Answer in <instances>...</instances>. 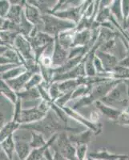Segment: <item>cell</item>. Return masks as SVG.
<instances>
[{
  "label": "cell",
  "instance_id": "1",
  "mask_svg": "<svg viewBox=\"0 0 129 160\" xmlns=\"http://www.w3.org/2000/svg\"><path fill=\"white\" fill-rule=\"evenodd\" d=\"M19 130L40 133L44 135L45 138H47V140L50 139L55 134L61 132L71 131L73 134L81 132L78 128H71L68 124L61 121L51 109L43 119L32 123L21 125Z\"/></svg>",
  "mask_w": 129,
  "mask_h": 160
},
{
  "label": "cell",
  "instance_id": "2",
  "mask_svg": "<svg viewBox=\"0 0 129 160\" xmlns=\"http://www.w3.org/2000/svg\"><path fill=\"white\" fill-rule=\"evenodd\" d=\"M100 101L105 105L123 111L129 106V90L127 85L122 81Z\"/></svg>",
  "mask_w": 129,
  "mask_h": 160
},
{
  "label": "cell",
  "instance_id": "3",
  "mask_svg": "<svg viewBox=\"0 0 129 160\" xmlns=\"http://www.w3.org/2000/svg\"><path fill=\"white\" fill-rule=\"evenodd\" d=\"M42 18L44 24L43 32L47 33L53 37L58 36L61 32L76 28V24L75 22L62 19L49 14L42 15Z\"/></svg>",
  "mask_w": 129,
  "mask_h": 160
},
{
  "label": "cell",
  "instance_id": "4",
  "mask_svg": "<svg viewBox=\"0 0 129 160\" xmlns=\"http://www.w3.org/2000/svg\"><path fill=\"white\" fill-rule=\"evenodd\" d=\"M50 111H51V102L42 99L39 104L34 108L23 109L22 115L20 117L18 123L23 125V124L38 122L39 120L43 119Z\"/></svg>",
  "mask_w": 129,
  "mask_h": 160
},
{
  "label": "cell",
  "instance_id": "5",
  "mask_svg": "<svg viewBox=\"0 0 129 160\" xmlns=\"http://www.w3.org/2000/svg\"><path fill=\"white\" fill-rule=\"evenodd\" d=\"M51 147L58 150L67 159L77 160L75 147L72 145V142L69 139V135H67L66 132L59 133L56 141Z\"/></svg>",
  "mask_w": 129,
  "mask_h": 160
},
{
  "label": "cell",
  "instance_id": "6",
  "mask_svg": "<svg viewBox=\"0 0 129 160\" xmlns=\"http://www.w3.org/2000/svg\"><path fill=\"white\" fill-rule=\"evenodd\" d=\"M91 1H84V2L80 7L59 11L52 14V15H55V16L62 18V19L71 21L77 25L80 19L84 16L86 10L88 8V6L91 4Z\"/></svg>",
  "mask_w": 129,
  "mask_h": 160
},
{
  "label": "cell",
  "instance_id": "7",
  "mask_svg": "<svg viewBox=\"0 0 129 160\" xmlns=\"http://www.w3.org/2000/svg\"><path fill=\"white\" fill-rule=\"evenodd\" d=\"M61 108L64 110V112L67 115V116L70 117V118H72L73 119H75V121L80 122V124H82V125L87 127V129H90L94 131L95 135H100L102 133L103 127H102L101 123H100V122L95 123V122H91V120L85 118L82 115H80L78 111H75V110H73L72 108H71L68 106H65V107H63Z\"/></svg>",
  "mask_w": 129,
  "mask_h": 160
},
{
  "label": "cell",
  "instance_id": "8",
  "mask_svg": "<svg viewBox=\"0 0 129 160\" xmlns=\"http://www.w3.org/2000/svg\"><path fill=\"white\" fill-rule=\"evenodd\" d=\"M14 48L16 50L17 52L23 58V59L26 61V64L28 62L35 61L34 51H33L31 42L27 37L19 34L15 39Z\"/></svg>",
  "mask_w": 129,
  "mask_h": 160
},
{
  "label": "cell",
  "instance_id": "9",
  "mask_svg": "<svg viewBox=\"0 0 129 160\" xmlns=\"http://www.w3.org/2000/svg\"><path fill=\"white\" fill-rule=\"evenodd\" d=\"M120 82H122V80L113 79L112 78L108 81H106V82H100V83L93 86L92 90L89 94L90 96L91 97L94 102L100 101L102 98H104Z\"/></svg>",
  "mask_w": 129,
  "mask_h": 160
},
{
  "label": "cell",
  "instance_id": "10",
  "mask_svg": "<svg viewBox=\"0 0 129 160\" xmlns=\"http://www.w3.org/2000/svg\"><path fill=\"white\" fill-rule=\"evenodd\" d=\"M23 12L27 19L35 26V28H37L39 31H44V24L42 18V13L36 7L29 3L28 1H26Z\"/></svg>",
  "mask_w": 129,
  "mask_h": 160
},
{
  "label": "cell",
  "instance_id": "11",
  "mask_svg": "<svg viewBox=\"0 0 129 160\" xmlns=\"http://www.w3.org/2000/svg\"><path fill=\"white\" fill-rule=\"evenodd\" d=\"M52 67L54 68H59L67 62L69 58V51L66 50L60 45L58 36L55 37V48L52 55Z\"/></svg>",
  "mask_w": 129,
  "mask_h": 160
},
{
  "label": "cell",
  "instance_id": "12",
  "mask_svg": "<svg viewBox=\"0 0 129 160\" xmlns=\"http://www.w3.org/2000/svg\"><path fill=\"white\" fill-rule=\"evenodd\" d=\"M84 76H87V75H86L85 65H84V61H82L81 63L79 64L77 67H75L71 71H68L67 73H64V74H62V75H55L54 78H53L52 83L55 82H64V81H67V80L78 79V78H82V77Z\"/></svg>",
  "mask_w": 129,
  "mask_h": 160
},
{
  "label": "cell",
  "instance_id": "13",
  "mask_svg": "<svg viewBox=\"0 0 129 160\" xmlns=\"http://www.w3.org/2000/svg\"><path fill=\"white\" fill-rule=\"evenodd\" d=\"M14 138L15 142V153L19 160H26L29 156L32 148L30 145V141L26 138H23L20 135L14 134Z\"/></svg>",
  "mask_w": 129,
  "mask_h": 160
},
{
  "label": "cell",
  "instance_id": "14",
  "mask_svg": "<svg viewBox=\"0 0 129 160\" xmlns=\"http://www.w3.org/2000/svg\"><path fill=\"white\" fill-rule=\"evenodd\" d=\"M95 55L100 58L104 70L107 73H112L115 68H116L120 62V60L117 57L109 53L100 51V50H97Z\"/></svg>",
  "mask_w": 129,
  "mask_h": 160
},
{
  "label": "cell",
  "instance_id": "15",
  "mask_svg": "<svg viewBox=\"0 0 129 160\" xmlns=\"http://www.w3.org/2000/svg\"><path fill=\"white\" fill-rule=\"evenodd\" d=\"M28 39L31 42L33 50L36 49V48H45V47L49 46L50 44L55 42V37L51 36L43 31L39 32L35 36L32 37V38H28Z\"/></svg>",
  "mask_w": 129,
  "mask_h": 160
},
{
  "label": "cell",
  "instance_id": "16",
  "mask_svg": "<svg viewBox=\"0 0 129 160\" xmlns=\"http://www.w3.org/2000/svg\"><path fill=\"white\" fill-rule=\"evenodd\" d=\"M88 157L96 160H127L128 155H120V154H114L111 153L106 148H103L99 151L90 153Z\"/></svg>",
  "mask_w": 129,
  "mask_h": 160
},
{
  "label": "cell",
  "instance_id": "17",
  "mask_svg": "<svg viewBox=\"0 0 129 160\" xmlns=\"http://www.w3.org/2000/svg\"><path fill=\"white\" fill-rule=\"evenodd\" d=\"M33 75H34L33 73L28 71L27 72L20 75V76L17 77L14 79L8 80L6 82L14 91H16V92H19V91H22L25 89L26 85H27V83H28V81L32 77Z\"/></svg>",
  "mask_w": 129,
  "mask_h": 160
},
{
  "label": "cell",
  "instance_id": "18",
  "mask_svg": "<svg viewBox=\"0 0 129 160\" xmlns=\"http://www.w3.org/2000/svg\"><path fill=\"white\" fill-rule=\"evenodd\" d=\"M95 105L97 109L104 116L107 117L108 119H110L113 122H116L117 119H118L119 117H120V115H121L122 113L121 110L116 109V108H111V107H109V106L105 105L104 103L100 102V101H97V102H95Z\"/></svg>",
  "mask_w": 129,
  "mask_h": 160
},
{
  "label": "cell",
  "instance_id": "19",
  "mask_svg": "<svg viewBox=\"0 0 129 160\" xmlns=\"http://www.w3.org/2000/svg\"><path fill=\"white\" fill-rule=\"evenodd\" d=\"M59 134H55L53 135L50 139L47 140V142L45 146L42 147V148H36V149L31 150V153H30L29 156L26 160H41L44 156H45V153L47 149H49L53 144L55 143L56 141L57 138H58Z\"/></svg>",
  "mask_w": 129,
  "mask_h": 160
},
{
  "label": "cell",
  "instance_id": "20",
  "mask_svg": "<svg viewBox=\"0 0 129 160\" xmlns=\"http://www.w3.org/2000/svg\"><path fill=\"white\" fill-rule=\"evenodd\" d=\"M92 38L93 33L91 30L87 29L82 31H80V32H75L71 48H75V47H86V46H87L90 43Z\"/></svg>",
  "mask_w": 129,
  "mask_h": 160
},
{
  "label": "cell",
  "instance_id": "21",
  "mask_svg": "<svg viewBox=\"0 0 129 160\" xmlns=\"http://www.w3.org/2000/svg\"><path fill=\"white\" fill-rule=\"evenodd\" d=\"M93 135H95L94 131L87 129V131L69 135V139L72 142V144H75V146L82 145V144L88 145V143L91 141V137Z\"/></svg>",
  "mask_w": 129,
  "mask_h": 160
},
{
  "label": "cell",
  "instance_id": "22",
  "mask_svg": "<svg viewBox=\"0 0 129 160\" xmlns=\"http://www.w3.org/2000/svg\"><path fill=\"white\" fill-rule=\"evenodd\" d=\"M26 1H23L21 4H11L10 11L8 15L5 18L10 20L11 22L16 24H19L21 18H22L23 13V8L25 5Z\"/></svg>",
  "mask_w": 129,
  "mask_h": 160
},
{
  "label": "cell",
  "instance_id": "23",
  "mask_svg": "<svg viewBox=\"0 0 129 160\" xmlns=\"http://www.w3.org/2000/svg\"><path fill=\"white\" fill-rule=\"evenodd\" d=\"M84 56H85V55H80V56L75 57V58H74L68 59L67 61V62L64 63L63 66H61L59 68H54L55 75H62V74H64V73H67L68 72V71L73 70L75 67H77L79 64L81 63V62H82L83 59H84Z\"/></svg>",
  "mask_w": 129,
  "mask_h": 160
},
{
  "label": "cell",
  "instance_id": "24",
  "mask_svg": "<svg viewBox=\"0 0 129 160\" xmlns=\"http://www.w3.org/2000/svg\"><path fill=\"white\" fill-rule=\"evenodd\" d=\"M20 127H21V124L13 120L4 124L0 129V142L3 141L8 137L14 135L16 131L20 129Z\"/></svg>",
  "mask_w": 129,
  "mask_h": 160
},
{
  "label": "cell",
  "instance_id": "25",
  "mask_svg": "<svg viewBox=\"0 0 129 160\" xmlns=\"http://www.w3.org/2000/svg\"><path fill=\"white\" fill-rule=\"evenodd\" d=\"M75 35V29L60 33L59 35H58V39L60 45L62 46L64 49L69 51L71 49V46H72Z\"/></svg>",
  "mask_w": 129,
  "mask_h": 160
},
{
  "label": "cell",
  "instance_id": "26",
  "mask_svg": "<svg viewBox=\"0 0 129 160\" xmlns=\"http://www.w3.org/2000/svg\"><path fill=\"white\" fill-rule=\"evenodd\" d=\"M17 95H18V98L22 100L23 102H31V101H37V100L42 99L38 88L23 90L22 91L17 92Z\"/></svg>",
  "mask_w": 129,
  "mask_h": 160
},
{
  "label": "cell",
  "instance_id": "27",
  "mask_svg": "<svg viewBox=\"0 0 129 160\" xmlns=\"http://www.w3.org/2000/svg\"><path fill=\"white\" fill-rule=\"evenodd\" d=\"M0 90H1V95L5 96L6 98L9 100L10 102L12 104L15 105L18 100V95L17 92L15 91L7 83L6 81L1 80V83H0Z\"/></svg>",
  "mask_w": 129,
  "mask_h": 160
},
{
  "label": "cell",
  "instance_id": "28",
  "mask_svg": "<svg viewBox=\"0 0 129 160\" xmlns=\"http://www.w3.org/2000/svg\"><path fill=\"white\" fill-rule=\"evenodd\" d=\"M0 144H1V150L4 151L6 155L11 159H13V155L15 152V142L14 135L8 137L3 141L0 142Z\"/></svg>",
  "mask_w": 129,
  "mask_h": 160
},
{
  "label": "cell",
  "instance_id": "29",
  "mask_svg": "<svg viewBox=\"0 0 129 160\" xmlns=\"http://www.w3.org/2000/svg\"><path fill=\"white\" fill-rule=\"evenodd\" d=\"M111 12L112 16L114 17L115 19L120 24L124 23V14H123V10H122V1L120 0H115L113 1L112 4L110 7Z\"/></svg>",
  "mask_w": 129,
  "mask_h": 160
},
{
  "label": "cell",
  "instance_id": "30",
  "mask_svg": "<svg viewBox=\"0 0 129 160\" xmlns=\"http://www.w3.org/2000/svg\"><path fill=\"white\" fill-rule=\"evenodd\" d=\"M27 71H28V69L26 68L25 66H18L17 68H13V69L10 70V71L3 73V74H1V80L8 81V80L14 79V78H17V77L20 76L21 75L27 72Z\"/></svg>",
  "mask_w": 129,
  "mask_h": 160
},
{
  "label": "cell",
  "instance_id": "31",
  "mask_svg": "<svg viewBox=\"0 0 129 160\" xmlns=\"http://www.w3.org/2000/svg\"><path fill=\"white\" fill-rule=\"evenodd\" d=\"M18 35H19V33L14 31H1V33H0L1 44L10 46V47H14L15 41Z\"/></svg>",
  "mask_w": 129,
  "mask_h": 160
},
{
  "label": "cell",
  "instance_id": "32",
  "mask_svg": "<svg viewBox=\"0 0 129 160\" xmlns=\"http://www.w3.org/2000/svg\"><path fill=\"white\" fill-rule=\"evenodd\" d=\"M30 133H31V140H30V145H31V148L32 149L42 148L47 144V140L45 139V137L44 136V135L35 132V131H30Z\"/></svg>",
  "mask_w": 129,
  "mask_h": 160
},
{
  "label": "cell",
  "instance_id": "33",
  "mask_svg": "<svg viewBox=\"0 0 129 160\" xmlns=\"http://www.w3.org/2000/svg\"><path fill=\"white\" fill-rule=\"evenodd\" d=\"M34 28H35V26L27 19V18L25 17V15H24V12L23 13L22 18H21V21H20L19 24H18V31H19V34H21L23 36L28 38V37L30 36L31 31H33Z\"/></svg>",
  "mask_w": 129,
  "mask_h": 160
},
{
  "label": "cell",
  "instance_id": "34",
  "mask_svg": "<svg viewBox=\"0 0 129 160\" xmlns=\"http://www.w3.org/2000/svg\"><path fill=\"white\" fill-rule=\"evenodd\" d=\"M92 88L93 86H79L78 88H76L74 91H73L72 96H71V101H72V100L78 99V98H81V97L88 95L90 93H91Z\"/></svg>",
  "mask_w": 129,
  "mask_h": 160
},
{
  "label": "cell",
  "instance_id": "35",
  "mask_svg": "<svg viewBox=\"0 0 129 160\" xmlns=\"http://www.w3.org/2000/svg\"><path fill=\"white\" fill-rule=\"evenodd\" d=\"M111 77L113 79H129V68H124L118 65L111 73Z\"/></svg>",
  "mask_w": 129,
  "mask_h": 160
},
{
  "label": "cell",
  "instance_id": "36",
  "mask_svg": "<svg viewBox=\"0 0 129 160\" xmlns=\"http://www.w3.org/2000/svg\"><path fill=\"white\" fill-rule=\"evenodd\" d=\"M93 103H95L94 101L91 98V97L90 96V95H88L75 100V102L73 103L71 108H72L75 111H78L79 109H81V108H85V107H88V106L91 105Z\"/></svg>",
  "mask_w": 129,
  "mask_h": 160
},
{
  "label": "cell",
  "instance_id": "37",
  "mask_svg": "<svg viewBox=\"0 0 129 160\" xmlns=\"http://www.w3.org/2000/svg\"><path fill=\"white\" fill-rule=\"evenodd\" d=\"M78 87L79 84L77 82V79L67 80V81L59 82V91H61L62 94L73 91Z\"/></svg>",
  "mask_w": 129,
  "mask_h": 160
},
{
  "label": "cell",
  "instance_id": "38",
  "mask_svg": "<svg viewBox=\"0 0 129 160\" xmlns=\"http://www.w3.org/2000/svg\"><path fill=\"white\" fill-rule=\"evenodd\" d=\"M44 82V78L41 75V74H35L33 75L32 77L30 78L28 82L27 83L24 90H30L34 89V88H38L39 86H40Z\"/></svg>",
  "mask_w": 129,
  "mask_h": 160
},
{
  "label": "cell",
  "instance_id": "39",
  "mask_svg": "<svg viewBox=\"0 0 129 160\" xmlns=\"http://www.w3.org/2000/svg\"><path fill=\"white\" fill-rule=\"evenodd\" d=\"M0 29H1V31H14L19 33V31H18V24H16L15 23V22H11V21L7 19V18H1V26H0Z\"/></svg>",
  "mask_w": 129,
  "mask_h": 160
},
{
  "label": "cell",
  "instance_id": "40",
  "mask_svg": "<svg viewBox=\"0 0 129 160\" xmlns=\"http://www.w3.org/2000/svg\"><path fill=\"white\" fill-rule=\"evenodd\" d=\"M51 109L55 113V115L58 116V118L61 121H63V122L67 124V122H68V118H67L68 116H67V115L64 112V111L62 108H59V106H57L54 102H51Z\"/></svg>",
  "mask_w": 129,
  "mask_h": 160
},
{
  "label": "cell",
  "instance_id": "41",
  "mask_svg": "<svg viewBox=\"0 0 129 160\" xmlns=\"http://www.w3.org/2000/svg\"><path fill=\"white\" fill-rule=\"evenodd\" d=\"M48 92H49V95L51 98L52 99L53 102H55V100L58 99L60 96L64 94L61 93V91H59V82H53L51 84V86L49 87V89H48Z\"/></svg>",
  "mask_w": 129,
  "mask_h": 160
},
{
  "label": "cell",
  "instance_id": "42",
  "mask_svg": "<svg viewBox=\"0 0 129 160\" xmlns=\"http://www.w3.org/2000/svg\"><path fill=\"white\" fill-rule=\"evenodd\" d=\"M115 123H117L120 126H127L129 127V106L127 108L122 111L121 115Z\"/></svg>",
  "mask_w": 129,
  "mask_h": 160
},
{
  "label": "cell",
  "instance_id": "43",
  "mask_svg": "<svg viewBox=\"0 0 129 160\" xmlns=\"http://www.w3.org/2000/svg\"><path fill=\"white\" fill-rule=\"evenodd\" d=\"M75 147L76 151V158L77 160H85L87 152V144H82V145H77Z\"/></svg>",
  "mask_w": 129,
  "mask_h": 160
},
{
  "label": "cell",
  "instance_id": "44",
  "mask_svg": "<svg viewBox=\"0 0 129 160\" xmlns=\"http://www.w3.org/2000/svg\"><path fill=\"white\" fill-rule=\"evenodd\" d=\"M72 93L73 91H71V92L65 93L64 95H62L57 100H55V102L57 106H59V108H63V107H65L66 104L68 102L71 101V96H72Z\"/></svg>",
  "mask_w": 129,
  "mask_h": 160
},
{
  "label": "cell",
  "instance_id": "45",
  "mask_svg": "<svg viewBox=\"0 0 129 160\" xmlns=\"http://www.w3.org/2000/svg\"><path fill=\"white\" fill-rule=\"evenodd\" d=\"M11 7V3L8 0H1L0 1V17L5 18L8 15Z\"/></svg>",
  "mask_w": 129,
  "mask_h": 160
},
{
  "label": "cell",
  "instance_id": "46",
  "mask_svg": "<svg viewBox=\"0 0 129 160\" xmlns=\"http://www.w3.org/2000/svg\"><path fill=\"white\" fill-rule=\"evenodd\" d=\"M122 10H123L124 22H125L127 17L129 16V0H123L122 1Z\"/></svg>",
  "mask_w": 129,
  "mask_h": 160
},
{
  "label": "cell",
  "instance_id": "47",
  "mask_svg": "<svg viewBox=\"0 0 129 160\" xmlns=\"http://www.w3.org/2000/svg\"><path fill=\"white\" fill-rule=\"evenodd\" d=\"M119 66L124 67V68H129V51L127 52V55L125 56V58L120 60V62H119Z\"/></svg>",
  "mask_w": 129,
  "mask_h": 160
},
{
  "label": "cell",
  "instance_id": "48",
  "mask_svg": "<svg viewBox=\"0 0 129 160\" xmlns=\"http://www.w3.org/2000/svg\"><path fill=\"white\" fill-rule=\"evenodd\" d=\"M0 160H13V159H11L8 155H6L5 152L1 150V152H0Z\"/></svg>",
  "mask_w": 129,
  "mask_h": 160
},
{
  "label": "cell",
  "instance_id": "49",
  "mask_svg": "<svg viewBox=\"0 0 129 160\" xmlns=\"http://www.w3.org/2000/svg\"><path fill=\"white\" fill-rule=\"evenodd\" d=\"M129 28V16L127 17V20H126L125 22H124V29L126 30V29H127V28Z\"/></svg>",
  "mask_w": 129,
  "mask_h": 160
},
{
  "label": "cell",
  "instance_id": "50",
  "mask_svg": "<svg viewBox=\"0 0 129 160\" xmlns=\"http://www.w3.org/2000/svg\"><path fill=\"white\" fill-rule=\"evenodd\" d=\"M122 81H123V82H124L126 85H127V88H128V90H129V79H124V80H122Z\"/></svg>",
  "mask_w": 129,
  "mask_h": 160
},
{
  "label": "cell",
  "instance_id": "51",
  "mask_svg": "<svg viewBox=\"0 0 129 160\" xmlns=\"http://www.w3.org/2000/svg\"><path fill=\"white\" fill-rule=\"evenodd\" d=\"M85 160H96V159H94V158H89V157H87Z\"/></svg>",
  "mask_w": 129,
  "mask_h": 160
}]
</instances>
